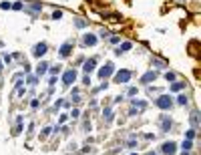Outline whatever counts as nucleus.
Segmentation results:
<instances>
[{
    "mask_svg": "<svg viewBox=\"0 0 201 155\" xmlns=\"http://www.w3.org/2000/svg\"><path fill=\"white\" fill-rule=\"evenodd\" d=\"M161 153L163 155H175L177 153V145H175L173 141H165V143L161 145Z\"/></svg>",
    "mask_w": 201,
    "mask_h": 155,
    "instance_id": "nucleus-5",
    "label": "nucleus"
},
{
    "mask_svg": "<svg viewBox=\"0 0 201 155\" xmlns=\"http://www.w3.org/2000/svg\"><path fill=\"white\" fill-rule=\"evenodd\" d=\"M185 137H187V139H193V137H195V129H189V131H187V135H185Z\"/></svg>",
    "mask_w": 201,
    "mask_h": 155,
    "instance_id": "nucleus-25",
    "label": "nucleus"
},
{
    "mask_svg": "<svg viewBox=\"0 0 201 155\" xmlns=\"http://www.w3.org/2000/svg\"><path fill=\"white\" fill-rule=\"evenodd\" d=\"M147 107L145 101H133V109H131V115H137V113H143Z\"/></svg>",
    "mask_w": 201,
    "mask_h": 155,
    "instance_id": "nucleus-6",
    "label": "nucleus"
},
{
    "mask_svg": "<svg viewBox=\"0 0 201 155\" xmlns=\"http://www.w3.org/2000/svg\"><path fill=\"white\" fill-rule=\"evenodd\" d=\"M145 155H157V153H155V151H147Z\"/></svg>",
    "mask_w": 201,
    "mask_h": 155,
    "instance_id": "nucleus-29",
    "label": "nucleus"
},
{
    "mask_svg": "<svg viewBox=\"0 0 201 155\" xmlns=\"http://www.w3.org/2000/svg\"><path fill=\"white\" fill-rule=\"evenodd\" d=\"M153 65H155V67H159V69H163V67H165V63H163V61H159V59H155V61H153Z\"/></svg>",
    "mask_w": 201,
    "mask_h": 155,
    "instance_id": "nucleus-22",
    "label": "nucleus"
},
{
    "mask_svg": "<svg viewBox=\"0 0 201 155\" xmlns=\"http://www.w3.org/2000/svg\"><path fill=\"white\" fill-rule=\"evenodd\" d=\"M46 71H48V63H40L38 67H36V75H44V73H46Z\"/></svg>",
    "mask_w": 201,
    "mask_h": 155,
    "instance_id": "nucleus-14",
    "label": "nucleus"
},
{
    "mask_svg": "<svg viewBox=\"0 0 201 155\" xmlns=\"http://www.w3.org/2000/svg\"><path fill=\"white\" fill-rule=\"evenodd\" d=\"M10 6H12V4H10V2H6V0H4V2H0V8H2V10H8Z\"/></svg>",
    "mask_w": 201,
    "mask_h": 155,
    "instance_id": "nucleus-21",
    "label": "nucleus"
},
{
    "mask_svg": "<svg viewBox=\"0 0 201 155\" xmlns=\"http://www.w3.org/2000/svg\"><path fill=\"white\" fill-rule=\"evenodd\" d=\"M181 147H183V151H189V149H191V147H193V143H191V139H185V141H183V145H181Z\"/></svg>",
    "mask_w": 201,
    "mask_h": 155,
    "instance_id": "nucleus-17",
    "label": "nucleus"
},
{
    "mask_svg": "<svg viewBox=\"0 0 201 155\" xmlns=\"http://www.w3.org/2000/svg\"><path fill=\"white\" fill-rule=\"evenodd\" d=\"M75 81H77V71H75V69L64 71V75H62V83H64V87H71Z\"/></svg>",
    "mask_w": 201,
    "mask_h": 155,
    "instance_id": "nucleus-2",
    "label": "nucleus"
},
{
    "mask_svg": "<svg viewBox=\"0 0 201 155\" xmlns=\"http://www.w3.org/2000/svg\"><path fill=\"white\" fill-rule=\"evenodd\" d=\"M97 37H95V34H88V32H84V34H82V44H84V46H95V44H97Z\"/></svg>",
    "mask_w": 201,
    "mask_h": 155,
    "instance_id": "nucleus-8",
    "label": "nucleus"
},
{
    "mask_svg": "<svg viewBox=\"0 0 201 155\" xmlns=\"http://www.w3.org/2000/svg\"><path fill=\"white\" fill-rule=\"evenodd\" d=\"M50 18H52V20H58V18H62V10H54Z\"/></svg>",
    "mask_w": 201,
    "mask_h": 155,
    "instance_id": "nucleus-18",
    "label": "nucleus"
},
{
    "mask_svg": "<svg viewBox=\"0 0 201 155\" xmlns=\"http://www.w3.org/2000/svg\"><path fill=\"white\" fill-rule=\"evenodd\" d=\"M12 8H14V10H20V8H22V2H16V4H14Z\"/></svg>",
    "mask_w": 201,
    "mask_h": 155,
    "instance_id": "nucleus-28",
    "label": "nucleus"
},
{
    "mask_svg": "<svg viewBox=\"0 0 201 155\" xmlns=\"http://www.w3.org/2000/svg\"><path fill=\"white\" fill-rule=\"evenodd\" d=\"M181 155H189V153H187V151H183V153H181Z\"/></svg>",
    "mask_w": 201,
    "mask_h": 155,
    "instance_id": "nucleus-30",
    "label": "nucleus"
},
{
    "mask_svg": "<svg viewBox=\"0 0 201 155\" xmlns=\"http://www.w3.org/2000/svg\"><path fill=\"white\" fill-rule=\"evenodd\" d=\"M131 46H133L131 42H123V44H121V46L117 48V50H115V52H117V54H121V52H127V50H131Z\"/></svg>",
    "mask_w": 201,
    "mask_h": 155,
    "instance_id": "nucleus-13",
    "label": "nucleus"
},
{
    "mask_svg": "<svg viewBox=\"0 0 201 155\" xmlns=\"http://www.w3.org/2000/svg\"><path fill=\"white\" fill-rule=\"evenodd\" d=\"M129 81H131V71H127V69H121L119 73L115 75V83H119V85H125Z\"/></svg>",
    "mask_w": 201,
    "mask_h": 155,
    "instance_id": "nucleus-3",
    "label": "nucleus"
},
{
    "mask_svg": "<svg viewBox=\"0 0 201 155\" xmlns=\"http://www.w3.org/2000/svg\"><path fill=\"white\" fill-rule=\"evenodd\" d=\"M177 103H179V105H187V97H185V95H179Z\"/></svg>",
    "mask_w": 201,
    "mask_h": 155,
    "instance_id": "nucleus-19",
    "label": "nucleus"
},
{
    "mask_svg": "<svg viewBox=\"0 0 201 155\" xmlns=\"http://www.w3.org/2000/svg\"><path fill=\"white\" fill-rule=\"evenodd\" d=\"M95 67H97V59L93 56V59H88V61L84 63V73H86V75H91V73L95 71Z\"/></svg>",
    "mask_w": 201,
    "mask_h": 155,
    "instance_id": "nucleus-11",
    "label": "nucleus"
},
{
    "mask_svg": "<svg viewBox=\"0 0 201 155\" xmlns=\"http://www.w3.org/2000/svg\"><path fill=\"white\" fill-rule=\"evenodd\" d=\"M82 83H84V85H91V75H84V77H82Z\"/></svg>",
    "mask_w": 201,
    "mask_h": 155,
    "instance_id": "nucleus-26",
    "label": "nucleus"
},
{
    "mask_svg": "<svg viewBox=\"0 0 201 155\" xmlns=\"http://www.w3.org/2000/svg\"><path fill=\"white\" fill-rule=\"evenodd\" d=\"M185 87V83H171V91H181Z\"/></svg>",
    "mask_w": 201,
    "mask_h": 155,
    "instance_id": "nucleus-16",
    "label": "nucleus"
},
{
    "mask_svg": "<svg viewBox=\"0 0 201 155\" xmlns=\"http://www.w3.org/2000/svg\"><path fill=\"white\" fill-rule=\"evenodd\" d=\"M155 105H157L159 109H163V111H169L171 105H173V99H171L169 95H161L159 99H155Z\"/></svg>",
    "mask_w": 201,
    "mask_h": 155,
    "instance_id": "nucleus-1",
    "label": "nucleus"
},
{
    "mask_svg": "<svg viewBox=\"0 0 201 155\" xmlns=\"http://www.w3.org/2000/svg\"><path fill=\"white\" fill-rule=\"evenodd\" d=\"M191 125H193V129H197V125H199V113L197 111L191 113Z\"/></svg>",
    "mask_w": 201,
    "mask_h": 155,
    "instance_id": "nucleus-15",
    "label": "nucleus"
},
{
    "mask_svg": "<svg viewBox=\"0 0 201 155\" xmlns=\"http://www.w3.org/2000/svg\"><path fill=\"white\" fill-rule=\"evenodd\" d=\"M155 79H157V73H155V71H149V73H145V75L141 77V83H143V85H149V83H153Z\"/></svg>",
    "mask_w": 201,
    "mask_h": 155,
    "instance_id": "nucleus-10",
    "label": "nucleus"
},
{
    "mask_svg": "<svg viewBox=\"0 0 201 155\" xmlns=\"http://www.w3.org/2000/svg\"><path fill=\"white\" fill-rule=\"evenodd\" d=\"M71 50H73V42H64V44L60 46V50H58V56H60V59H67V56L71 54Z\"/></svg>",
    "mask_w": 201,
    "mask_h": 155,
    "instance_id": "nucleus-7",
    "label": "nucleus"
},
{
    "mask_svg": "<svg viewBox=\"0 0 201 155\" xmlns=\"http://www.w3.org/2000/svg\"><path fill=\"white\" fill-rule=\"evenodd\" d=\"M105 119H107V121H111V119H113V111H111V109H107V111H105Z\"/></svg>",
    "mask_w": 201,
    "mask_h": 155,
    "instance_id": "nucleus-23",
    "label": "nucleus"
},
{
    "mask_svg": "<svg viewBox=\"0 0 201 155\" xmlns=\"http://www.w3.org/2000/svg\"><path fill=\"white\" fill-rule=\"evenodd\" d=\"M50 73H52V75H58V73H60V67H58V65H56V67H50Z\"/></svg>",
    "mask_w": 201,
    "mask_h": 155,
    "instance_id": "nucleus-24",
    "label": "nucleus"
},
{
    "mask_svg": "<svg viewBox=\"0 0 201 155\" xmlns=\"http://www.w3.org/2000/svg\"><path fill=\"white\" fill-rule=\"evenodd\" d=\"M79 113H80L79 109H73V111H71V117H75V119H77V117H79Z\"/></svg>",
    "mask_w": 201,
    "mask_h": 155,
    "instance_id": "nucleus-27",
    "label": "nucleus"
},
{
    "mask_svg": "<svg viewBox=\"0 0 201 155\" xmlns=\"http://www.w3.org/2000/svg\"><path fill=\"white\" fill-rule=\"evenodd\" d=\"M165 79H167L169 83H173V81H175V73H165Z\"/></svg>",
    "mask_w": 201,
    "mask_h": 155,
    "instance_id": "nucleus-20",
    "label": "nucleus"
},
{
    "mask_svg": "<svg viewBox=\"0 0 201 155\" xmlns=\"http://www.w3.org/2000/svg\"><path fill=\"white\" fill-rule=\"evenodd\" d=\"M46 50H48V46H46V42H38L36 46H34V56H44L46 54Z\"/></svg>",
    "mask_w": 201,
    "mask_h": 155,
    "instance_id": "nucleus-9",
    "label": "nucleus"
},
{
    "mask_svg": "<svg viewBox=\"0 0 201 155\" xmlns=\"http://www.w3.org/2000/svg\"><path fill=\"white\" fill-rule=\"evenodd\" d=\"M171 129V119L167 115H163L161 117V131H169Z\"/></svg>",
    "mask_w": 201,
    "mask_h": 155,
    "instance_id": "nucleus-12",
    "label": "nucleus"
},
{
    "mask_svg": "<svg viewBox=\"0 0 201 155\" xmlns=\"http://www.w3.org/2000/svg\"><path fill=\"white\" fill-rule=\"evenodd\" d=\"M113 71H115V65H113V63H105V65L99 69V77L107 79V77H111V75H113Z\"/></svg>",
    "mask_w": 201,
    "mask_h": 155,
    "instance_id": "nucleus-4",
    "label": "nucleus"
}]
</instances>
